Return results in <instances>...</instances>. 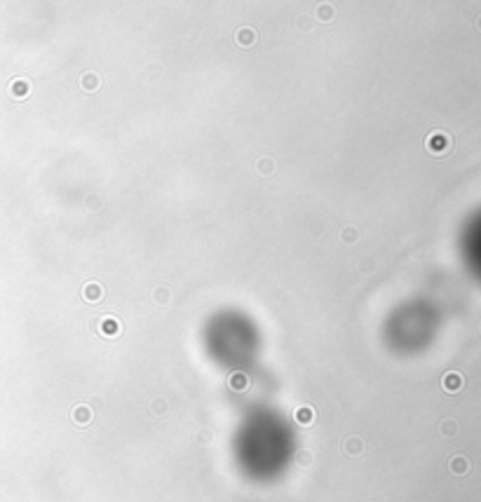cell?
I'll return each mask as SVG.
<instances>
[{
    "mask_svg": "<svg viewBox=\"0 0 481 502\" xmlns=\"http://www.w3.org/2000/svg\"><path fill=\"white\" fill-rule=\"evenodd\" d=\"M460 385H463V378H460L458 373H451L449 378H446V390H451V392H453V390H458Z\"/></svg>",
    "mask_w": 481,
    "mask_h": 502,
    "instance_id": "6da1fadb",
    "label": "cell"
},
{
    "mask_svg": "<svg viewBox=\"0 0 481 502\" xmlns=\"http://www.w3.org/2000/svg\"><path fill=\"white\" fill-rule=\"evenodd\" d=\"M446 143H449V136H446V134H435V136H432V141H430V148H432V150H437V148L446 146Z\"/></svg>",
    "mask_w": 481,
    "mask_h": 502,
    "instance_id": "7a4b0ae2",
    "label": "cell"
},
{
    "mask_svg": "<svg viewBox=\"0 0 481 502\" xmlns=\"http://www.w3.org/2000/svg\"><path fill=\"white\" fill-rule=\"evenodd\" d=\"M465 470H467V463H465V460H453V472L463 474Z\"/></svg>",
    "mask_w": 481,
    "mask_h": 502,
    "instance_id": "3957f363",
    "label": "cell"
},
{
    "mask_svg": "<svg viewBox=\"0 0 481 502\" xmlns=\"http://www.w3.org/2000/svg\"><path fill=\"white\" fill-rule=\"evenodd\" d=\"M477 26H479V28H481V16H479V21H477Z\"/></svg>",
    "mask_w": 481,
    "mask_h": 502,
    "instance_id": "277c9868",
    "label": "cell"
}]
</instances>
